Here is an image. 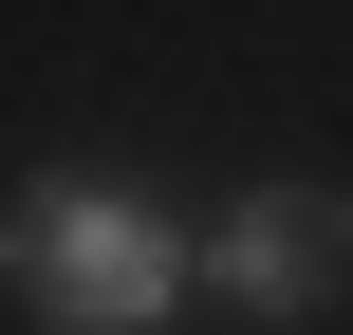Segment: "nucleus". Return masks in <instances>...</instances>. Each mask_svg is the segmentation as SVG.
I'll list each match as a JSON object with an SVG mask.
<instances>
[{
    "instance_id": "f257e3e1",
    "label": "nucleus",
    "mask_w": 353,
    "mask_h": 335,
    "mask_svg": "<svg viewBox=\"0 0 353 335\" xmlns=\"http://www.w3.org/2000/svg\"><path fill=\"white\" fill-rule=\"evenodd\" d=\"M0 280H19L37 335H168L205 298V242H186L149 186H112V168H37V186L0 205Z\"/></svg>"
},
{
    "instance_id": "f03ea898",
    "label": "nucleus",
    "mask_w": 353,
    "mask_h": 335,
    "mask_svg": "<svg viewBox=\"0 0 353 335\" xmlns=\"http://www.w3.org/2000/svg\"><path fill=\"white\" fill-rule=\"evenodd\" d=\"M205 280L242 298V317H316V298H353V186H242L223 224H205Z\"/></svg>"
}]
</instances>
